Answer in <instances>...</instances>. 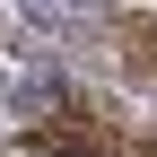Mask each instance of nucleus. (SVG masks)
Instances as JSON below:
<instances>
[{"label":"nucleus","instance_id":"nucleus-1","mask_svg":"<svg viewBox=\"0 0 157 157\" xmlns=\"http://www.w3.org/2000/svg\"><path fill=\"white\" fill-rule=\"evenodd\" d=\"M122 44H140V61L157 70V17H122Z\"/></svg>","mask_w":157,"mask_h":157},{"label":"nucleus","instance_id":"nucleus-2","mask_svg":"<svg viewBox=\"0 0 157 157\" xmlns=\"http://www.w3.org/2000/svg\"><path fill=\"white\" fill-rule=\"evenodd\" d=\"M44 9H61V17H96L105 0H44Z\"/></svg>","mask_w":157,"mask_h":157}]
</instances>
